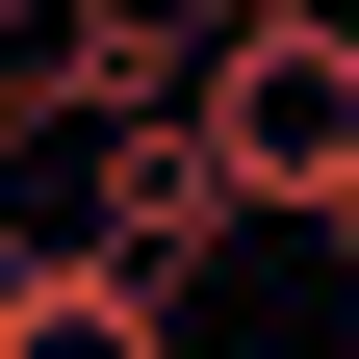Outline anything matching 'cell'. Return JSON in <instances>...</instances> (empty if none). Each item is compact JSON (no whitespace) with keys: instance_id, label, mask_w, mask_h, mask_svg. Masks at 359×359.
Segmentation results:
<instances>
[{"instance_id":"1","label":"cell","mask_w":359,"mask_h":359,"mask_svg":"<svg viewBox=\"0 0 359 359\" xmlns=\"http://www.w3.org/2000/svg\"><path fill=\"white\" fill-rule=\"evenodd\" d=\"M205 180H231V231L359 257V26H205Z\"/></svg>"},{"instance_id":"2","label":"cell","mask_w":359,"mask_h":359,"mask_svg":"<svg viewBox=\"0 0 359 359\" xmlns=\"http://www.w3.org/2000/svg\"><path fill=\"white\" fill-rule=\"evenodd\" d=\"M77 257H128V283H205V257H231V180H205V103L180 128H103V154H77Z\"/></svg>"},{"instance_id":"3","label":"cell","mask_w":359,"mask_h":359,"mask_svg":"<svg viewBox=\"0 0 359 359\" xmlns=\"http://www.w3.org/2000/svg\"><path fill=\"white\" fill-rule=\"evenodd\" d=\"M0 359H180V308L128 283V257H77V231H26V257H0Z\"/></svg>"},{"instance_id":"4","label":"cell","mask_w":359,"mask_h":359,"mask_svg":"<svg viewBox=\"0 0 359 359\" xmlns=\"http://www.w3.org/2000/svg\"><path fill=\"white\" fill-rule=\"evenodd\" d=\"M205 26H359V0H205Z\"/></svg>"}]
</instances>
